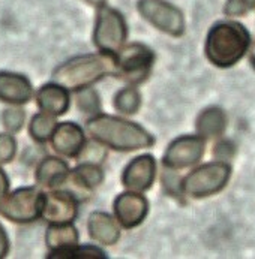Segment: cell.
I'll use <instances>...</instances> for the list:
<instances>
[{
	"mask_svg": "<svg viewBox=\"0 0 255 259\" xmlns=\"http://www.w3.org/2000/svg\"><path fill=\"white\" fill-rule=\"evenodd\" d=\"M128 26L122 14L108 6H101L96 15L93 44L102 54L116 56L125 45Z\"/></svg>",
	"mask_w": 255,
	"mask_h": 259,
	"instance_id": "5b68a950",
	"label": "cell"
},
{
	"mask_svg": "<svg viewBox=\"0 0 255 259\" xmlns=\"http://www.w3.org/2000/svg\"><path fill=\"white\" fill-rule=\"evenodd\" d=\"M8 190H9V180L6 177V174L3 172V169L0 168V208L8 196Z\"/></svg>",
	"mask_w": 255,
	"mask_h": 259,
	"instance_id": "4dcf8cb0",
	"label": "cell"
},
{
	"mask_svg": "<svg viewBox=\"0 0 255 259\" xmlns=\"http://www.w3.org/2000/svg\"><path fill=\"white\" fill-rule=\"evenodd\" d=\"M75 93H77V105L83 114L95 115V114L101 112L99 95L93 87H86V89L78 90Z\"/></svg>",
	"mask_w": 255,
	"mask_h": 259,
	"instance_id": "cb8c5ba5",
	"label": "cell"
},
{
	"mask_svg": "<svg viewBox=\"0 0 255 259\" xmlns=\"http://www.w3.org/2000/svg\"><path fill=\"white\" fill-rule=\"evenodd\" d=\"M87 132L93 141L116 151H137L155 144L153 135L134 121L98 112L87 121Z\"/></svg>",
	"mask_w": 255,
	"mask_h": 259,
	"instance_id": "6da1fadb",
	"label": "cell"
},
{
	"mask_svg": "<svg viewBox=\"0 0 255 259\" xmlns=\"http://www.w3.org/2000/svg\"><path fill=\"white\" fill-rule=\"evenodd\" d=\"M87 231L93 241L104 246H113L120 238L119 222L104 211H95L89 216Z\"/></svg>",
	"mask_w": 255,
	"mask_h": 259,
	"instance_id": "2e32d148",
	"label": "cell"
},
{
	"mask_svg": "<svg viewBox=\"0 0 255 259\" xmlns=\"http://www.w3.org/2000/svg\"><path fill=\"white\" fill-rule=\"evenodd\" d=\"M51 259H107L104 250L96 246H80L75 244L63 250H56L48 255Z\"/></svg>",
	"mask_w": 255,
	"mask_h": 259,
	"instance_id": "603a6c76",
	"label": "cell"
},
{
	"mask_svg": "<svg viewBox=\"0 0 255 259\" xmlns=\"http://www.w3.org/2000/svg\"><path fill=\"white\" fill-rule=\"evenodd\" d=\"M47 247L51 252L78 244V231L72 223H51L45 234Z\"/></svg>",
	"mask_w": 255,
	"mask_h": 259,
	"instance_id": "ac0fdd59",
	"label": "cell"
},
{
	"mask_svg": "<svg viewBox=\"0 0 255 259\" xmlns=\"http://www.w3.org/2000/svg\"><path fill=\"white\" fill-rule=\"evenodd\" d=\"M234 146L230 143V141H221L218 143L215 148H213V156L218 159V160H222V162H227L228 159H231L234 156Z\"/></svg>",
	"mask_w": 255,
	"mask_h": 259,
	"instance_id": "f1b7e54d",
	"label": "cell"
},
{
	"mask_svg": "<svg viewBox=\"0 0 255 259\" xmlns=\"http://www.w3.org/2000/svg\"><path fill=\"white\" fill-rule=\"evenodd\" d=\"M78 214L77 198L65 190L42 193L41 218L50 223H72Z\"/></svg>",
	"mask_w": 255,
	"mask_h": 259,
	"instance_id": "30bf717a",
	"label": "cell"
},
{
	"mask_svg": "<svg viewBox=\"0 0 255 259\" xmlns=\"http://www.w3.org/2000/svg\"><path fill=\"white\" fill-rule=\"evenodd\" d=\"M206 151V141L200 135H185L176 138L164 153L162 163L167 169H183L200 162Z\"/></svg>",
	"mask_w": 255,
	"mask_h": 259,
	"instance_id": "9c48e42d",
	"label": "cell"
},
{
	"mask_svg": "<svg viewBox=\"0 0 255 259\" xmlns=\"http://www.w3.org/2000/svg\"><path fill=\"white\" fill-rule=\"evenodd\" d=\"M197 132L203 138H216L227 127V115L221 108L212 107L201 112L195 123Z\"/></svg>",
	"mask_w": 255,
	"mask_h": 259,
	"instance_id": "d6986e66",
	"label": "cell"
},
{
	"mask_svg": "<svg viewBox=\"0 0 255 259\" xmlns=\"http://www.w3.org/2000/svg\"><path fill=\"white\" fill-rule=\"evenodd\" d=\"M72 182L77 186L92 190L104 182V171L101 165L92 163V162H83L77 168L72 169Z\"/></svg>",
	"mask_w": 255,
	"mask_h": 259,
	"instance_id": "ffe728a7",
	"label": "cell"
},
{
	"mask_svg": "<svg viewBox=\"0 0 255 259\" xmlns=\"http://www.w3.org/2000/svg\"><path fill=\"white\" fill-rule=\"evenodd\" d=\"M162 182H164V187H165L170 193L176 195V193L182 192V190H180V183H182V180H180L177 176H174V174L171 172V169L167 171V172L164 174Z\"/></svg>",
	"mask_w": 255,
	"mask_h": 259,
	"instance_id": "f546056e",
	"label": "cell"
},
{
	"mask_svg": "<svg viewBox=\"0 0 255 259\" xmlns=\"http://www.w3.org/2000/svg\"><path fill=\"white\" fill-rule=\"evenodd\" d=\"M114 57L117 75L128 81L131 85L144 82L155 63V53L140 42L123 47Z\"/></svg>",
	"mask_w": 255,
	"mask_h": 259,
	"instance_id": "8992f818",
	"label": "cell"
},
{
	"mask_svg": "<svg viewBox=\"0 0 255 259\" xmlns=\"http://www.w3.org/2000/svg\"><path fill=\"white\" fill-rule=\"evenodd\" d=\"M149 211V202L140 192L128 190L120 193L114 201L116 221L123 228H135L144 222Z\"/></svg>",
	"mask_w": 255,
	"mask_h": 259,
	"instance_id": "7c38bea8",
	"label": "cell"
},
{
	"mask_svg": "<svg viewBox=\"0 0 255 259\" xmlns=\"http://www.w3.org/2000/svg\"><path fill=\"white\" fill-rule=\"evenodd\" d=\"M81 157H84V162H92V163H101L102 162V159L105 157V151H104V148L101 147V144L99 143H93L92 146H84L83 148V151H81V154H80Z\"/></svg>",
	"mask_w": 255,
	"mask_h": 259,
	"instance_id": "83f0119b",
	"label": "cell"
},
{
	"mask_svg": "<svg viewBox=\"0 0 255 259\" xmlns=\"http://www.w3.org/2000/svg\"><path fill=\"white\" fill-rule=\"evenodd\" d=\"M255 8V0H227L224 12L228 17H242Z\"/></svg>",
	"mask_w": 255,
	"mask_h": 259,
	"instance_id": "484cf974",
	"label": "cell"
},
{
	"mask_svg": "<svg viewBox=\"0 0 255 259\" xmlns=\"http://www.w3.org/2000/svg\"><path fill=\"white\" fill-rule=\"evenodd\" d=\"M9 250V240L5 232V228L0 225V258H5Z\"/></svg>",
	"mask_w": 255,
	"mask_h": 259,
	"instance_id": "1f68e13d",
	"label": "cell"
},
{
	"mask_svg": "<svg viewBox=\"0 0 255 259\" xmlns=\"http://www.w3.org/2000/svg\"><path fill=\"white\" fill-rule=\"evenodd\" d=\"M249 62H251L252 68L255 69V44L252 45V48H251V54H249Z\"/></svg>",
	"mask_w": 255,
	"mask_h": 259,
	"instance_id": "836d02e7",
	"label": "cell"
},
{
	"mask_svg": "<svg viewBox=\"0 0 255 259\" xmlns=\"http://www.w3.org/2000/svg\"><path fill=\"white\" fill-rule=\"evenodd\" d=\"M156 160L152 154H141L132 159L122 174V185L132 192H146L156 179Z\"/></svg>",
	"mask_w": 255,
	"mask_h": 259,
	"instance_id": "8fae6325",
	"label": "cell"
},
{
	"mask_svg": "<svg viewBox=\"0 0 255 259\" xmlns=\"http://www.w3.org/2000/svg\"><path fill=\"white\" fill-rule=\"evenodd\" d=\"M50 140L54 151L65 157H78L86 146L83 127L72 121L59 123Z\"/></svg>",
	"mask_w": 255,
	"mask_h": 259,
	"instance_id": "4fadbf2b",
	"label": "cell"
},
{
	"mask_svg": "<svg viewBox=\"0 0 255 259\" xmlns=\"http://www.w3.org/2000/svg\"><path fill=\"white\" fill-rule=\"evenodd\" d=\"M114 107L117 111L126 115H131L138 111L141 107V95L135 89V85H128L122 89L120 92H117L114 98Z\"/></svg>",
	"mask_w": 255,
	"mask_h": 259,
	"instance_id": "7402d4cb",
	"label": "cell"
},
{
	"mask_svg": "<svg viewBox=\"0 0 255 259\" xmlns=\"http://www.w3.org/2000/svg\"><path fill=\"white\" fill-rule=\"evenodd\" d=\"M32 95V84L24 75L0 72V101L23 105L30 101Z\"/></svg>",
	"mask_w": 255,
	"mask_h": 259,
	"instance_id": "9a60e30c",
	"label": "cell"
},
{
	"mask_svg": "<svg viewBox=\"0 0 255 259\" xmlns=\"http://www.w3.org/2000/svg\"><path fill=\"white\" fill-rule=\"evenodd\" d=\"M17 144L12 135L0 134V163H8L14 159Z\"/></svg>",
	"mask_w": 255,
	"mask_h": 259,
	"instance_id": "4316f807",
	"label": "cell"
},
{
	"mask_svg": "<svg viewBox=\"0 0 255 259\" xmlns=\"http://www.w3.org/2000/svg\"><path fill=\"white\" fill-rule=\"evenodd\" d=\"M251 47V35L239 23L215 24L206 39V56L218 68H230L243 59Z\"/></svg>",
	"mask_w": 255,
	"mask_h": 259,
	"instance_id": "3957f363",
	"label": "cell"
},
{
	"mask_svg": "<svg viewBox=\"0 0 255 259\" xmlns=\"http://www.w3.org/2000/svg\"><path fill=\"white\" fill-rule=\"evenodd\" d=\"M56 126H57V121L53 115L45 114V112H39L37 115H33V118L30 121L29 132L37 143L44 144L51 138Z\"/></svg>",
	"mask_w": 255,
	"mask_h": 259,
	"instance_id": "44dd1931",
	"label": "cell"
},
{
	"mask_svg": "<svg viewBox=\"0 0 255 259\" xmlns=\"http://www.w3.org/2000/svg\"><path fill=\"white\" fill-rule=\"evenodd\" d=\"M3 124L9 132H18L26 120V112L23 111L21 108H8L3 111L2 115Z\"/></svg>",
	"mask_w": 255,
	"mask_h": 259,
	"instance_id": "d4e9b609",
	"label": "cell"
},
{
	"mask_svg": "<svg viewBox=\"0 0 255 259\" xmlns=\"http://www.w3.org/2000/svg\"><path fill=\"white\" fill-rule=\"evenodd\" d=\"M69 174H71L69 166L63 159L48 156L39 163L35 177L39 186L47 189H54L57 186L63 185L68 180Z\"/></svg>",
	"mask_w": 255,
	"mask_h": 259,
	"instance_id": "e0dca14e",
	"label": "cell"
},
{
	"mask_svg": "<svg viewBox=\"0 0 255 259\" xmlns=\"http://www.w3.org/2000/svg\"><path fill=\"white\" fill-rule=\"evenodd\" d=\"M138 11L156 29L171 35L182 36L185 18L182 11L165 0H140Z\"/></svg>",
	"mask_w": 255,
	"mask_h": 259,
	"instance_id": "ba28073f",
	"label": "cell"
},
{
	"mask_svg": "<svg viewBox=\"0 0 255 259\" xmlns=\"http://www.w3.org/2000/svg\"><path fill=\"white\" fill-rule=\"evenodd\" d=\"M110 75H117L116 57L99 53L77 56L62 63L53 72V79L69 92H78Z\"/></svg>",
	"mask_w": 255,
	"mask_h": 259,
	"instance_id": "7a4b0ae2",
	"label": "cell"
},
{
	"mask_svg": "<svg viewBox=\"0 0 255 259\" xmlns=\"http://www.w3.org/2000/svg\"><path fill=\"white\" fill-rule=\"evenodd\" d=\"M86 3H89V5H92V6H96V8H101V6H104L105 5V2L107 0H84Z\"/></svg>",
	"mask_w": 255,
	"mask_h": 259,
	"instance_id": "d6a6232c",
	"label": "cell"
},
{
	"mask_svg": "<svg viewBox=\"0 0 255 259\" xmlns=\"http://www.w3.org/2000/svg\"><path fill=\"white\" fill-rule=\"evenodd\" d=\"M71 92L57 82L42 85L37 93V102L39 110L53 117L63 115L71 105Z\"/></svg>",
	"mask_w": 255,
	"mask_h": 259,
	"instance_id": "5bb4252c",
	"label": "cell"
},
{
	"mask_svg": "<svg viewBox=\"0 0 255 259\" xmlns=\"http://www.w3.org/2000/svg\"><path fill=\"white\" fill-rule=\"evenodd\" d=\"M231 177V166L216 160L191 171L180 183L182 193L191 198H206L221 192Z\"/></svg>",
	"mask_w": 255,
	"mask_h": 259,
	"instance_id": "277c9868",
	"label": "cell"
},
{
	"mask_svg": "<svg viewBox=\"0 0 255 259\" xmlns=\"http://www.w3.org/2000/svg\"><path fill=\"white\" fill-rule=\"evenodd\" d=\"M42 193L35 187H21L6 196L0 211L15 223H30L41 218Z\"/></svg>",
	"mask_w": 255,
	"mask_h": 259,
	"instance_id": "52a82bcc",
	"label": "cell"
}]
</instances>
